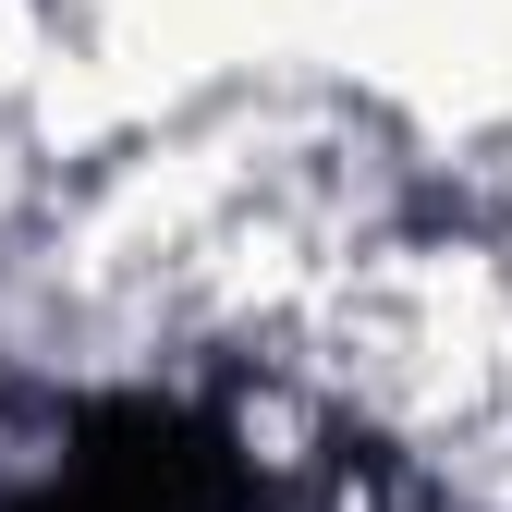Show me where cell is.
<instances>
[{"mask_svg": "<svg viewBox=\"0 0 512 512\" xmlns=\"http://www.w3.org/2000/svg\"><path fill=\"white\" fill-rule=\"evenodd\" d=\"M0 512H232V452L183 403H86L25 488H0Z\"/></svg>", "mask_w": 512, "mask_h": 512, "instance_id": "6da1fadb", "label": "cell"}]
</instances>
